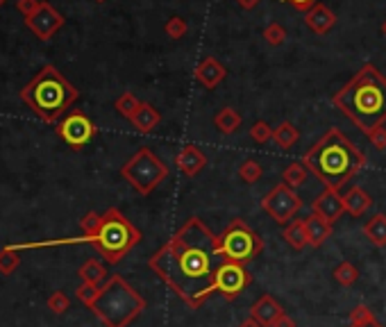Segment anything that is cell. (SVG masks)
<instances>
[{"label": "cell", "mask_w": 386, "mask_h": 327, "mask_svg": "<svg viewBox=\"0 0 386 327\" xmlns=\"http://www.w3.org/2000/svg\"><path fill=\"white\" fill-rule=\"evenodd\" d=\"M273 327H296V321H293L291 316H287V314H282L278 321H275V325Z\"/></svg>", "instance_id": "obj_40"}, {"label": "cell", "mask_w": 386, "mask_h": 327, "mask_svg": "<svg viewBox=\"0 0 386 327\" xmlns=\"http://www.w3.org/2000/svg\"><path fill=\"white\" fill-rule=\"evenodd\" d=\"M366 136H369L371 145H375V150H386V127L384 125L382 127H375V130L369 132Z\"/></svg>", "instance_id": "obj_37"}, {"label": "cell", "mask_w": 386, "mask_h": 327, "mask_svg": "<svg viewBox=\"0 0 386 327\" xmlns=\"http://www.w3.org/2000/svg\"><path fill=\"white\" fill-rule=\"evenodd\" d=\"M264 175V168L259 161L255 159H245L241 166H238V177H241L245 184H255V182H259Z\"/></svg>", "instance_id": "obj_30"}, {"label": "cell", "mask_w": 386, "mask_h": 327, "mask_svg": "<svg viewBox=\"0 0 386 327\" xmlns=\"http://www.w3.org/2000/svg\"><path fill=\"white\" fill-rule=\"evenodd\" d=\"M343 203H345V212L348 214L355 216V218H359V216H364L373 207V198L366 194L362 187H350V189H348V194L343 196Z\"/></svg>", "instance_id": "obj_20"}, {"label": "cell", "mask_w": 386, "mask_h": 327, "mask_svg": "<svg viewBox=\"0 0 386 327\" xmlns=\"http://www.w3.org/2000/svg\"><path fill=\"white\" fill-rule=\"evenodd\" d=\"M307 175H309V170H307L305 164L293 161V164H289L287 168H284L282 182H284V184H289L291 189H298V187H302L307 182Z\"/></svg>", "instance_id": "obj_26"}, {"label": "cell", "mask_w": 386, "mask_h": 327, "mask_svg": "<svg viewBox=\"0 0 386 327\" xmlns=\"http://www.w3.org/2000/svg\"><path fill=\"white\" fill-rule=\"evenodd\" d=\"M262 209L275 223L289 225L302 209V198L296 194V189H291L289 184L280 182V184H275L269 194L262 198Z\"/></svg>", "instance_id": "obj_9"}, {"label": "cell", "mask_w": 386, "mask_h": 327, "mask_svg": "<svg viewBox=\"0 0 386 327\" xmlns=\"http://www.w3.org/2000/svg\"><path fill=\"white\" fill-rule=\"evenodd\" d=\"M273 132L275 130L266 121H255L250 127V139L255 143H269L273 139Z\"/></svg>", "instance_id": "obj_34"}, {"label": "cell", "mask_w": 386, "mask_h": 327, "mask_svg": "<svg viewBox=\"0 0 386 327\" xmlns=\"http://www.w3.org/2000/svg\"><path fill=\"white\" fill-rule=\"evenodd\" d=\"M193 75H196V80L200 82L202 87L211 91L227 78V68L216 57H205L196 66V71H193Z\"/></svg>", "instance_id": "obj_14"}, {"label": "cell", "mask_w": 386, "mask_h": 327, "mask_svg": "<svg viewBox=\"0 0 386 327\" xmlns=\"http://www.w3.org/2000/svg\"><path fill=\"white\" fill-rule=\"evenodd\" d=\"M96 3H105V0H96Z\"/></svg>", "instance_id": "obj_46"}, {"label": "cell", "mask_w": 386, "mask_h": 327, "mask_svg": "<svg viewBox=\"0 0 386 327\" xmlns=\"http://www.w3.org/2000/svg\"><path fill=\"white\" fill-rule=\"evenodd\" d=\"M364 234L373 245L384 248L386 245V214H375L371 221L364 225Z\"/></svg>", "instance_id": "obj_25"}, {"label": "cell", "mask_w": 386, "mask_h": 327, "mask_svg": "<svg viewBox=\"0 0 386 327\" xmlns=\"http://www.w3.org/2000/svg\"><path fill=\"white\" fill-rule=\"evenodd\" d=\"M78 275H80L82 282H87V284H96V286H100V284H103V282L107 279V268H105L103 261H98V259H87V261L78 268Z\"/></svg>", "instance_id": "obj_23"}, {"label": "cell", "mask_w": 386, "mask_h": 327, "mask_svg": "<svg viewBox=\"0 0 386 327\" xmlns=\"http://www.w3.org/2000/svg\"><path fill=\"white\" fill-rule=\"evenodd\" d=\"M39 5H41V0H18V12L27 18L39 9Z\"/></svg>", "instance_id": "obj_38"}, {"label": "cell", "mask_w": 386, "mask_h": 327, "mask_svg": "<svg viewBox=\"0 0 386 327\" xmlns=\"http://www.w3.org/2000/svg\"><path fill=\"white\" fill-rule=\"evenodd\" d=\"M218 248L220 254L229 261L236 263H248L257 259L264 250V241L262 236L257 234L250 225L241 218H234L223 232L218 236Z\"/></svg>", "instance_id": "obj_8"}, {"label": "cell", "mask_w": 386, "mask_h": 327, "mask_svg": "<svg viewBox=\"0 0 386 327\" xmlns=\"http://www.w3.org/2000/svg\"><path fill=\"white\" fill-rule=\"evenodd\" d=\"M238 327H264V325H262V323H257L255 318H245V321H243L241 325H238Z\"/></svg>", "instance_id": "obj_42"}, {"label": "cell", "mask_w": 386, "mask_h": 327, "mask_svg": "<svg viewBox=\"0 0 386 327\" xmlns=\"http://www.w3.org/2000/svg\"><path fill=\"white\" fill-rule=\"evenodd\" d=\"M69 307H71V300L69 296L64 293V291H55V293L48 298V309L52 314H66L69 312Z\"/></svg>", "instance_id": "obj_35"}, {"label": "cell", "mask_w": 386, "mask_h": 327, "mask_svg": "<svg viewBox=\"0 0 386 327\" xmlns=\"http://www.w3.org/2000/svg\"><path fill=\"white\" fill-rule=\"evenodd\" d=\"M98 293H100V286H96V284H87V282H82V284L76 289V298L80 300L82 305H87L89 309L94 307Z\"/></svg>", "instance_id": "obj_33"}, {"label": "cell", "mask_w": 386, "mask_h": 327, "mask_svg": "<svg viewBox=\"0 0 386 327\" xmlns=\"http://www.w3.org/2000/svg\"><path fill=\"white\" fill-rule=\"evenodd\" d=\"M305 25L314 34L323 36V34H327L336 25V14L329 7H325L323 3H318V5H314L305 14Z\"/></svg>", "instance_id": "obj_17"}, {"label": "cell", "mask_w": 386, "mask_h": 327, "mask_svg": "<svg viewBox=\"0 0 386 327\" xmlns=\"http://www.w3.org/2000/svg\"><path fill=\"white\" fill-rule=\"evenodd\" d=\"M305 227H307V236H309V245L311 248H320L329 236H332L334 232V227L329 221H325L323 216H318L311 212L309 218H305Z\"/></svg>", "instance_id": "obj_18"}, {"label": "cell", "mask_w": 386, "mask_h": 327, "mask_svg": "<svg viewBox=\"0 0 386 327\" xmlns=\"http://www.w3.org/2000/svg\"><path fill=\"white\" fill-rule=\"evenodd\" d=\"M223 261L218 236L193 216L152 254L148 266L180 300L200 309L216 293V270Z\"/></svg>", "instance_id": "obj_1"}, {"label": "cell", "mask_w": 386, "mask_h": 327, "mask_svg": "<svg viewBox=\"0 0 386 327\" xmlns=\"http://www.w3.org/2000/svg\"><path fill=\"white\" fill-rule=\"evenodd\" d=\"M164 32H166L171 39H182L189 32V25L182 16H171L166 25H164Z\"/></svg>", "instance_id": "obj_32"}, {"label": "cell", "mask_w": 386, "mask_h": 327, "mask_svg": "<svg viewBox=\"0 0 386 327\" xmlns=\"http://www.w3.org/2000/svg\"><path fill=\"white\" fill-rule=\"evenodd\" d=\"M176 166L180 173H185L187 177H196L198 173L207 166V154L202 152L198 145H185V148L178 152Z\"/></svg>", "instance_id": "obj_15"}, {"label": "cell", "mask_w": 386, "mask_h": 327, "mask_svg": "<svg viewBox=\"0 0 386 327\" xmlns=\"http://www.w3.org/2000/svg\"><path fill=\"white\" fill-rule=\"evenodd\" d=\"M314 214L323 216L325 221H329L334 225L338 218L345 214L343 196L338 194L336 189H323V194H318L316 200H314Z\"/></svg>", "instance_id": "obj_13"}, {"label": "cell", "mask_w": 386, "mask_h": 327, "mask_svg": "<svg viewBox=\"0 0 386 327\" xmlns=\"http://www.w3.org/2000/svg\"><path fill=\"white\" fill-rule=\"evenodd\" d=\"M262 36L266 39V43L269 45H282L284 41H287V30H284V25L282 23H278V21H273V23H269L264 27V32H262Z\"/></svg>", "instance_id": "obj_31"}, {"label": "cell", "mask_w": 386, "mask_h": 327, "mask_svg": "<svg viewBox=\"0 0 386 327\" xmlns=\"http://www.w3.org/2000/svg\"><path fill=\"white\" fill-rule=\"evenodd\" d=\"M284 314L282 305L275 300L271 293H264L257 303L250 307V318H255L257 323H262L264 327H273L275 321Z\"/></svg>", "instance_id": "obj_16"}, {"label": "cell", "mask_w": 386, "mask_h": 327, "mask_svg": "<svg viewBox=\"0 0 386 327\" xmlns=\"http://www.w3.org/2000/svg\"><path fill=\"white\" fill-rule=\"evenodd\" d=\"M5 3H7V0H0V7H3V5H5Z\"/></svg>", "instance_id": "obj_45"}, {"label": "cell", "mask_w": 386, "mask_h": 327, "mask_svg": "<svg viewBox=\"0 0 386 327\" xmlns=\"http://www.w3.org/2000/svg\"><path fill=\"white\" fill-rule=\"evenodd\" d=\"M273 141L278 143V148L282 150H291L293 145L300 141V130L291 121H282L273 132Z\"/></svg>", "instance_id": "obj_24"}, {"label": "cell", "mask_w": 386, "mask_h": 327, "mask_svg": "<svg viewBox=\"0 0 386 327\" xmlns=\"http://www.w3.org/2000/svg\"><path fill=\"white\" fill-rule=\"evenodd\" d=\"M334 107L364 134L386 123V78L373 64L355 73V78L332 96Z\"/></svg>", "instance_id": "obj_2"}, {"label": "cell", "mask_w": 386, "mask_h": 327, "mask_svg": "<svg viewBox=\"0 0 386 327\" xmlns=\"http://www.w3.org/2000/svg\"><path fill=\"white\" fill-rule=\"evenodd\" d=\"M302 164L323 182L325 189H341L364 168L366 157L348 136L329 127L320 139L302 154Z\"/></svg>", "instance_id": "obj_3"}, {"label": "cell", "mask_w": 386, "mask_h": 327, "mask_svg": "<svg viewBox=\"0 0 386 327\" xmlns=\"http://www.w3.org/2000/svg\"><path fill=\"white\" fill-rule=\"evenodd\" d=\"M234 3L241 7V9H255L257 5L262 3V0H234Z\"/></svg>", "instance_id": "obj_41"}, {"label": "cell", "mask_w": 386, "mask_h": 327, "mask_svg": "<svg viewBox=\"0 0 386 327\" xmlns=\"http://www.w3.org/2000/svg\"><path fill=\"white\" fill-rule=\"evenodd\" d=\"M373 321H378V318H375V314H373L371 307L359 305V307L352 309V314H350V325H366V323H373Z\"/></svg>", "instance_id": "obj_36"}, {"label": "cell", "mask_w": 386, "mask_h": 327, "mask_svg": "<svg viewBox=\"0 0 386 327\" xmlns=\"http://www.w3.org/2000/svg\"><path fill=\"white\" fill-rule=\"evenodd\" d=\"M55 130H57V136L69 145L71 150H82L96 136L98 127L85 112L73 109V112H69L66 116L62 118Z\"/></svg>", "instance_id": "obj_10"}, {"label": "cell", "mask_w": 386, "mask_h": 327, "mask_svg": "<svg viewBox=\"0 0 386 327\" xmlns=\"http://www.w3.org/2000/svg\"><path fill=\"white\" fill-rule=\"evenodd\" d=\"M78 98L80 91L50 64L36 73L21 91V100L43 123H59Z\"/></svg>", "instance_id": "obj_4"}, {"label": "cell", "mask_w": 386, "mask_h": 327, "mask_svg": "<svg viewBox=\"0 0 386 327\" xmlns=\"http://www.w3.org/2000/svg\"><path fill=\"white\" fill-rule=\"evenodd\" d=\"M350 327H382L378 321H373V323H366V325H350Z\"/></svg>", "instance_id": "obj_43"}, {"label": "cell", "mask_w": 386, "mask_h": 327, "mask_svg": "<svg viewBox=\"0 0 386 327\" xmlns=\"http://www.w3.org/2000/svg\"><path fill=\"white\" fill-rule=\"evenodd\" d=\"M18 266H21V250L16 245H7L0 250V272L3 275H12Z\"/></svg>", "instance_id": "obj_28"}, {"label": "cell", "mask_w": 386, "mask_h": 327, "mask_svg": "<svg viewBox=\"0 0 386 327\" xmlns=\"http://www.w3.org/2000/svg\"><path fill=\"white\" fill-rule=\"evenodd\" d=\"M332 277L338 282L341 286H355L357 284V279H359V268L355 266V263L350 261H341L338 266L332 270Z\"/></svg>", "instance_id": "obj_27"}, {"label": "cell", "mask_w": 386, "mask_h": 327, "mask_svg": "<svg viewBox=\"0 0 386 327\" xmlns=\"http://www.w3.org/2000/svg\"><path fill=\"white\" fill-rule=\"evenodd\" d=\"M130 123L134 125L136 132L141 134H150L155 127H157L162 123V114L155 109L150 103H141L139 109H136V114L130 118Z\"/></svg>", "instance_id": "obj_19"}, {"label": "cell", "mask_w": 386, "mask_h": 327, "mask_svg": "<svg viewBox=\"0 0 386 327\" xmlns=\"http://www.w3.org/2000/svg\"><path fill=\"white\" fill-rule=\"evenodd\" d=\"M241 123H243V118L234 107H223L214 116V125L220 134H234L238 127H241Z\"/></svg>", "instance_id": "obj_22"}, {"label": "cell", "mask_w": 386, "mask_h": 327, "mask_svg": "<svg viewBox=\"0 0 386 327\" xmlns=\"http://www.w3.org/2000/svg\"><path fill=\"white\" fill-rule=\"evenodd\" d=\"M143 234L139 227H134L130 218H125L121 209H107L103 214V221L94 236H89L82 243H91L94 248L103 254L107 263H121L136 245L141 243Z\"/></svg>", "instance_id": "obj_6"}, {"label": "cell", "mask_w": 386, "mask_h": 327, "mask_svg": "<svg viewBox=\"0 0 386 327\" xmlns=\"http://www.w3.org/2000/svg\"><path fill=\"white\" fill-rule=\"evenodd\" d=\"M250 284L252 275L248 272L245 263L225 259L216 270V293H220L225 300H236Z\"/></svg>", "instance_id": "obj_11"}, {"label": "cell", "mask_w": 386, "mask_h": 327, "mask_svg": "<svg viewBox=\"0 0 386 327\" xmlns=\"http://www.w3.org/2000/svg\"><path fill=\"white\" fill-rule=\"evenodd\" d=\"M145 300L139 291H134L121 275H112L96 298L91 312L105 327H130L143 314Z\"/></svg>", "instance_id": "obj_5"}, {"label": "cell", "mask_w": 386, "mask_h": 327, "mask_svg": "<svg viewBox=\"0 0 386 327\" xmlns=\"http://www.w3.org/2000/svg\"><path fill=\"white\" fill-rule=\"evenodd\" d=\"M284 3H289L293 9H298V12H309L311 7L318 5V0H284Z\"/></svg>", "instance_id": "obj_39"}, {"label": "cell", "mask_w": 386, "mask_h": 327, "mask_svg": "<svg viewBox=\"0 0 386 327\" xmlns=\"http://www.w3.org/2000/svg\"><path fill=\"white\" fill-rule=\"evenodd\" d=\"M25 25L30 27V30L39 36L41 41H48L55 36V32L59 30V27L64 25V16L55 9L50 3H41L39 9L25 18Z\"/></svg>", "instance_id": "obj_12"}, {"label": "cell", "mask_w": 386, "mask_h": 327, "mask_svg": "<svg viewBox=\"0 0 386 327\" xmlns=\"http://www.w3.org/2000/svg\"><path fill=\"white\" fill-rule=\"evenodd\" d=\"M139 105H141V100L136 98L134 94H130V91H125L123 96L116 98L114 109H116V112L121 114L123 118H127V121H130V118L136 114V109H139Z\"/></svg>", "instance_id": "obj_29"}, {"label": "cell", "mask_w": 386, "mask_h": 327, "mask_svg": "<svg viewBox=\"0 0 386 327\" xmlns=\"http://www.w3.org/2000/svg\"><path fill=\"white\" fill-rule=\"evenodd\" d=\"M121 175L141 196H150L169 177V166L150 148H139L121 166Z\"/></svg>", "instance_id": "obj_7"}, {"label": "cell", "mask_w": 386, "mask_h": 327, "mask_svg": "<svg viewBox=\"0 0 386 327\" xmlns=\"http://www.w3.org/2000/svg\"><path fill=\"white\" fill-rule=\"evenodd\" d=\"M282 239L287 241L293 250H302L305 245H309V236H307L305 221H302V218H293L289 225H284Z\"/></svg>", "instance_id": "obj_21"}, {"label": "cell", "mask_w": 386, "mask_h": 327, "mask_svg": "<svg viewBox=\"0 0 386 327\" xmlns=\"http://www.w3.org/2000/svg\"><path fill=\"white\" fill-rule=\"evenodd\" d=\"M382 34L386 36V21H384V25H382Z\"/></svg>", "instance_id": "obj_44"}]
</instances>
